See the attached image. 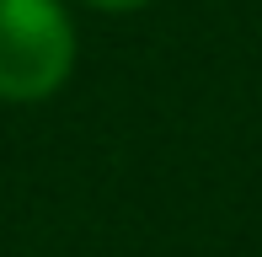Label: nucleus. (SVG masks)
Returning <instances> with one entry per match:
<instances>
[{"label": "nucleus", "instance_id": "f257e3e1", "mask_svg": "<svg viewBox=\"0 0 262 257\" xmlns=\"http://www.w3.org/2000/svg\"><path fill=\"white\" fill-rule=\"evenodd\" d=\"M80 38L64 0H0V102L38 108L75 75Z\"/></svg>", "mask_w": 262, "mask_h": 257}, {"label": "nucleus", "instance_id": "f03ea898", "mask_svg": "<svg viewBox=\"0 0 262 257\" xmlns=\"http://www.w3.org/2000/svg\"><path fill=\"white\" fill-rule=\"evenodd\" d=\"M80 6H91V11H102V16H128V11H145L150 0H80Z\"/></svg>", "mask_w": 262, "mask_h": 257}]
</instances>
